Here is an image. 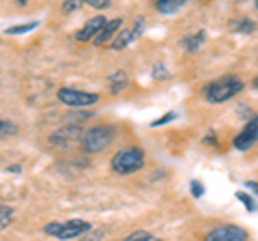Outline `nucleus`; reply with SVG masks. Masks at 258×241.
Segmentation results:
<instances>
[{
	"instance_id": "nucleus-16",
	"label": "nucleus",
	"mask_w": 258,
	"mask_h": 241,
	"mask_svg": "<svg viewBox=\"0 0 258 241\" xmlns=\"http://www.w3.org/2000/svg\"><path fill=\"white\" fill-rule=\"evenodd\" d=\"M39 26V22H30V24H20V26H11L7 28L5 33L7 35H22V33H30V30H35Z\"/></svg>"
},
{
	"instance_id": "nucleus-11",
	"label": "nucleus",
	"mask_w": 258,
	"mask_h": 241,
	"mask_svg": "<svg viewBox=\"0 0 258 241\" xmlns=\"http://www.w3.org/2000/svg\"><path fill=\"white\" fill-rule=\"evenodd\" d=\"M120 24H123V20H120V18L108 20V22H106V26H103V28L99 30V35H97V37L93 39L95 45H103V43L112 41V39H114V35H116V30L120 28Z\"/></svg>"
},
{
	"instance_id": "nucleus-27",
	"label": "nucleus",
	"mask_w": 258,
	"mask_h": 241,
	"mask_svg": "<svg viewBox=\"0 0 258 241\" xmlns=\"http://www.w3.org/2000/svg\"><path fill=\"white\" fill-rule=\"evenodd\" d=\"M3 127H5V123H3V120H0V134H3Z\"/></svg>"
},
{
	"instance_id": "nucleus-26",
	"label": "nucleus",
	"mask_w": 258,
	"mask_h": 241,
	"mask_svg": "<svg viewBox=\"0 0 258 241\" xmlns=\"http://www.w3.org/2000/svg\"><path fill=\"white\" fill-rule=\"evenodd\" d=\"M245 186H247L249 190H252V192H254V194H258V183H254V181H247V183H245Z\"/></svg>"
},
{
	"instance_id": "nucleus-1",
	"label": "nucleus",
	"mask_w": 258,
	"mask_h": 241,
	"mask_svg": "<svg viewBox=\"0 0 258 241\" xmlns=\"http://www.w3.org/2000/svg\"><path fill=\"white\" fill-rule=\"evenodd\" d=\"M241 91H243V82H241L239 78L228 76V78L217 80V82L207 84L205 86V97L211 103H224V101L232 99L235 95H239Z\"/></svg>"
},
{
	"instance_id": "nucleus-3",
	"label": "nucleus",
	"mask_w": 258,
	"mask_h": 241,
	"mask_svg": "<svg viewBox=\"0 0 258 241\" xmlns=\"http://www.w3.org/2000/svg\"><path fill=\"white\" fill-rule=\"evenodd\" d=\"M93 226L86 220H69V222H50L43 228L45 235H52L56 239H80Z\"/></svg>"
},
{
	"instance_id": "nucleus-15",
	"label": "nucleus",
	"mask_w": 258,
	"mask_h": 241,
	"mask_svg": "<svg viewBox=\"0 0 258 241\" xmlns=\"http://www.w3.org/2000/svg\"><path fill=\"white\" fill-rule=\"evenodd\" d=\"M230 30L232 33H241V35H247V33H252L254 30V24L249 22L247 18H239L230 24Z\"/></svg>"
},
{
	"instance_id": "nucleus-19",
	"label": "nucleus",
	"mask_w": 258,
	"mask_h": 241,
	"mask_svg": "<svg viewBox=\"0 0 258 241\" xmlns=\"http://www.w3.org/2000/svg\"><path fill=\"white\" fill-rule=\"evenodd\" d=\"M176 118V112H168V114H164L161 118H157V120H153L151 123V127H161V125H166V123H170V120H174Z\"/></svg>"
},
{
	"instance_id": "nucleus-5",
	"label": "nucleus",
	"mask_w": 258,
	"mask_h": 241,
	"mask_svg": "<svg viewBox=\"0 0 258 241\" xmlns=\"http://www.w3.org/2000/svg\"><path fill=\"white\" fill-rule=\"evenodd\" d=\"M58 99L69 108H88V106H95V103L99 101V95L78 91V88H60Z\"/></svg>"
},
{
	"instance_id": "nucleus-17",
	"label": "nucleus",
	"mask_w": 258,
	"mask_h": 241,
	"mask_svg": "<svg viewBox=\"0 0 258 241\" xmlns=\"http://www.w3.org/2000/svg\"><path fill=\"white\" fill-rule=\"evenodd\" d=\"M13 220V209L7 205H0V230L9 226V222Z\"/></svg>"
},
{
	"instance_id": "nucleus-24",
	"label": "nucleus",
	"mask_w": 258,
	"mask_h": 241,
	"mask_svg": "<svg viewBox=\"0 0 258 241\" xmlns=\"http://www.w3.org/2000/svg\"><path fill=\"white\" fill-rule=\"evenodd\" d=\"M76 9H80V3H74V0L62 5V11H64V13H71V11H76Z\"/></svg>"
},
{
	"instance_id": "nucleus-8",
	"label": "nucleus",
	"mask_w": 258,
	"mask_h": 241,
	"mask_svg": "<svg viewBox=\"0 0 258 241\" xmlns=\"http://www.w3.org/2000/svg\"><path fill=\"white\" fill-rule=\"evenodd\" d=\"M82 136L84 134L78 125H64L58 132H54L50 136V142H52V147H69V144L82 140Z\"/></svg>"
},
{
	"instance_id": "nucleus-9",
	"label": "nucleus",
	"mask_w": 258,
	"mask_h": 241,
	"mask_svg": "<svg viewBox=\"0 0 258 241\" xmlns=\"http://www.w3.org/2000/svg\"><path fill=\"white\" fill-rule=\"evenodd\" d=\"M142 30H144V20L138 18V20H136V24H134V28H127L118 37L112 39V50H125L129 43H134L136 39L142 35Z\"/></svg>"
},
{
	"instance_id": "nucleus-14",
	"label": "nucleus",
	"mask_w": 258,
	"mask_h": 241,
	"mask_svg": "<svg viewBox=\"0 0 258 241\" xmlns=\"http://www.w3.org/2000/svg\"><path fill=\"white\" fill-rule=\"evenodd\" d=\"M127 84H129V78L125 71H114L110 76V93H120L123 88H127Z\"/></svg>"
},
{
	"instance_id": "nucleus-13",
	"label": "nucleus",
	"mask_w": 258,
	"mask_h": 241,
	"mask_svg": "<svg viewBox=\"0 0 258 241\" xmlns=\"http://www.w3.org/2000/svg\"><path fill=\"white\" fill-rule=\"evenodd\" d=\"M183 7H185V3H181V0H159L155 5V9L164 15H172V13H179Z\"/></svg>"
},
{
	"instance_id": "nucleus-21",
	"label": "nucleus",
	"mask_w": 258,
	"mask_h": 241,
	"mask_svg": "<svg viewBox=\"0 0 258 241\" xmlns=\"http://www.w3.org/2000/svg\"><path fill=\"white\" fill-rule=\"evenodd\" d=\"M151 239V235L147 230H138V232H134V235H129L127 239H123V241H149Z\"/></svg>"
},
{
	"instance_id": "nucleus-6",
	"label": "nucleus",
	"mask_w": 258,
	"mask_h": 241,
	"mask_svg": "<svg viewBox=\"0 0 258 241\" xmlns=\"http://www.w3.org/2000/svg\"><path fill=\"white\" fill-rule=\"evenodd\" d=\"M205 241H247V230L235 226V224H226V226H217L213 228Z\"/></svg>"
},
{
	"instance_id": "nucleus-28",
	"label": "nucleus",
	"mask_w": 258,
	"mask_h": 241,
	"mask_svg": "<svg viewBox=\"0 0 258 241\" xmlns=\"http://www.w3.org/2000/svg\"><path fill=\"white\" fill-rule=\"evenodd\" d=\"M149 241H159V239H153V237H151V239H149Z\"/></svg>"
},
{
	"instance_id": "nucleus-23",
	"label": "nucleus",
	"mask_w": 258,
	"mask_h": 241,
	"mask_svg": "<svg viewBox=\"0 0 258 241\" xmlns=\"http://www.w3.org/2000/svg\"><path fill=\"white\" fill-rule=\"evenodd\" d=\"M88 5L95 7V9H108V7H110V0H91Z\"/></svg>"
},
{
	"instance_id": "nucleus-25",
	"label": "nucleus",
	"mask_w": 258,
	"mask_h": 241,
	"mask_svg": "<svg viewBox=\"0 0 258 241\" xmlns=\"http://www.w3.org/2000/svg\"><path fill=\"white\" fill-rule=\"evenodd\" d=\"M103 237V232L99 230V232H95V235H91V237H84V239H80V241H99Z\"/></svg>"
},
{
	"instance_id": "nucleus-20",
	"label": "nucleus",
	"mask_w": 258,
	"mask_h": 241,
	"mask_svg": "<svg viewBox=\"0 0 258 241\" xmlns=\"http://www.w3.org/2000/svg\"><path fill=\"white\" fill-rule=\"evenodd\" d=\"M168 76H170V74H168V69H166L164 65H161V63H157V65H155V67H153V78H155V80H161V78H168Z\"/></svg>"
},
{
	"instance_id": "nucleus-2",
	"label": "nucleus",
	"mask_w": 258,
	"mask_h": 241,
	"mask_svg": "<svg viewBox=\"0 0 258 241\" xmlns=\"http://www.w3.org/2000/svg\"><path fill=\"white\" fill-rule=\"evenodd\" d=\"M112 170L116 174H134L144 166V153L138 147H127L120 149L118 153L112 157Z\"/></svg>"
},
{
	"instance_id": "nucleus-29",
	"label": "nucleus",
	"mask_w": 258,
	"mask_h": 241,
	"mask_svg": "<svg viewBox=\"0 0 258 241\" xmlns=\"http://www.w3.org/2000/svg\"><path fill=\"white\" fill-rule=\"evenodd\" d=\"M256 9H258V3H256Z\"/></svg>"
},
{
	"instance_id": "nucleus-7",
	"label": "nucleus",
	"mask_w": 258,
	"mask_h": 241,
	"mask_svg": "<svg viewBox=\"0 0 258 241\" xmlns=\"http://www.w3.org/2000/svg\"><path fill=\"white\" fill-rule=\"evenodd\" d=\"M258 140V116H254L252 120H247L245 127L237 134V138H235V149L239 151H247V149H252L254 144Z\"/></svg>"
},
{
	"instance_id": "nucleus-10",
	"label": "nucleus",
	"mask_w": 258,
	"mask_h": 241,
	"mask_svg": "<svg viewBox=\"0 0 258 241\" xmlns=\"http://www.w3.org/2000/svg\"><path fill=\"white\" fill-rule=\"evenodd\" d=\"M106 18L103 15H97V18H91L82 28L76 33V41H91V39H95L97 35H99V30L106 26Z\"/></svg>"
},
{
	"instance_id": "nucleus-4",
	"label": "nucleus",
	"mask_w": 258,
	"mask_h": 241,
	"mask_svg": "<svg viewBox=\"0 0 258 241\" xmlns=\"http://www.w3.org/2000/svg\"><path fill=\"white\" fill-rule=\"evenodd\" d=\"M114 127H108V125H101V127H93L82 136V147L86 153H99L108 147L114 138Z\"/></svg>"
},
{
	"instance_id": "nucleus-18",
	"label": "nucleus",
	"mask_w": 258,
	"mask_h": 241,
	"mask_svg": "<svg viewBox=\"0 0 258 241\" xmlns=\"http://www.w3.org/2000/svg\"><path fill=\"white\" fill-rule=\"evenodd\" d=\"M237 198L241 200V203H243L245 205V209H247V211H256V203H254V200L252 198H249L247 194H245V192H237Z\"/></svg>"
},
{
	"instance_id": "nucleus-12",
	"label": "nucleus",
	"mask_w": 258,
	"mask_h": 241,
	"mask_svg": "<svg viewBox=\"0 0 258 241\" xmlns=\"http://www.w3.org/2000/svg\"><path fill=\"white\" fill-rule=\"evenodd\" d=\"M205 37H207V35H205V30H200V33H196V35H187V37H185L183 41H181V47H183L185 52L194 54L200 45L205 43Z\"/></svg>"
},
{
	"instance_id": "nucleus-22",
	"label": "nucleus",
	"mask_w": 258,
	"mask_h": 241,
	"mask_svg": "<svg viewBox=\"0 0 258 241\" xmlns=\"http://www.w3.org/2000/svg\"><path fill=\"white\" fill-rule=\"evenodd\" d=\"M191 194L196 198L203 196L205 194V186H203V183H200V181H191Z\"/></svg>"
}]
</instances>
